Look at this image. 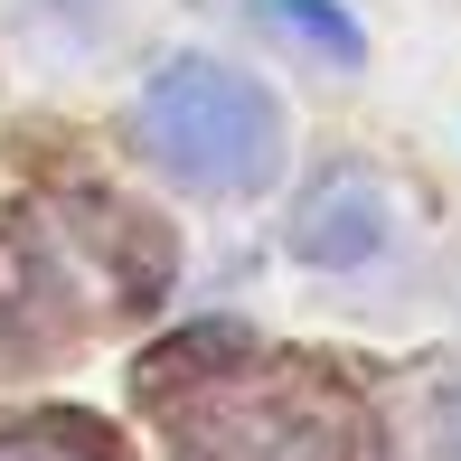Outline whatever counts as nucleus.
Returning a JSON list of instances; mask_svg holds the SVG:
<instances>
[{
	"mask_svg": "<svg viewBox=\"0 0 461 461\" xmlns=\"http://www.w3.org/2000/svg\"><path fill=\"white\" fill-rule=\"evenodd\" d=\"M452 452H461V433H452Z\"/></svg>",
	"mask_w": 461,
	"mask_h": 461,
	"instance_id": "obj_6",
	"label": "nucleus"
},
{
	"mask_svg": "<svg viewBox=\"0 0 461 461\" xmlns=\"http://www.w3.org/2000/svg\"><path fill=\"white\" fill-rule=\"evenodd\" d=\"M264 19H274L283 38H302V48L339 57V67H358V57H367L358 19H348V10H330V0H264Z\"/></svg>",
	"mask_w": 461,
	"mask_h": 461,
	"instance_id": "obj_4",
	"label": "nucleus"
},
{
	"mask_svg": "<svg viewBox=\"0 0 461 461\" xmlns=\"http://www.w3.org/2000/svg\"><path fill=\"white\" fill-rule=\"evenodd\" d=\"M386 226H395L386 217V188H376L367 170H330L302 207H292V255L348 274V264H367L376 245H386Z\"/></svg>",
	"mask_w": 461,
	"mask_h": 461,
	"instance_id": "obj_3",
	"label": "nucleus"
},
{
	"mask_svg": "<svg viewBox=\"0 0 461 461\" xmlns=\"http://www.w3.org/2000/svg\"><path fill=\"white\" fill-rule=\"evenodd\" d=\"M170 452L179 461H348V414L311 376L236 367L170 395Z\"/></svg>",
	"mask_w": 461,
	"mask_h": 461,
	"instance_id": "obj_2",
	"label": "nucleus"
},
{
	"mask_svg": "<svg viewBox=\"0 0 461 461\" xmlns=\"http://www.w3.org/2000/svg\"><path fill=\"white\" fill-rule=\"evenodd\" d=\"M141 141L151 160L207 198H245L283 170V113L255 76L217 67V57H170L141 86Z\"/></svg>",
	"mask_w": 461,
	"mask_h": 461,
	"instance_id": "obj_1",
	"label": "nucleus"
},
{
	"mask_svg": "<svg viewBox=\"0 0 461 461\" xmlns=\"http://www.w3.org/2000/svg\"><path fill=\"white\" fill-rule=\"evenodd\" d=\"M0 461H104L86 433H48V424H29V433H0Z\"/></svg>",
	"mask_w": 461,
	"mask_h": 461,
	"instance_id": "obj_5",
	"label": "nucleus"
}]
</instances>
